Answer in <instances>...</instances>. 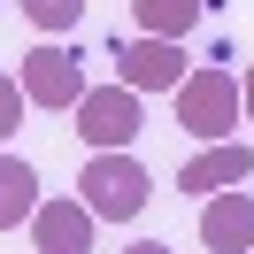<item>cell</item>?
Returning <instances> with one entry per match:
<instances>
[{"label": "cell", "instance_id": "14", "mask_svg": "<svg viewBox=\"0 0 254 254\" xmlns=\"http://www.w3.org/2000/svg\"><path fill=\"white\" fill-rule=\"evenodd\" d=\"M239 93H247V116H254V69H247V77H239Z\"/></svg>", "mask_w": 254, "mask_h": 254}, {"label": "cell", "instance_id": "10", "mask_svg": "<svg viewBox=\"0 0 254 254\" xmlns=\"http://www.w3.org/2000/svg\"><path fill=\"white\" fill-rule=\"evenodd\" d=\"M131 16H139L146 39H185L200 23V0H131Z\"/></svg>", "mask_w": 254, "mask_h": 254}, {"label": "cell", "instance_id": "6", "mask_svg": "<svg viewBox=\"0 0 254 254\" xmlns=\"http://www.w3.org/2000/svg\"><path fill=\"white\" fill-rule=\"evenodd\" d=\"M247 177H254V154L239 139H216V146H200V154H185L177 185H185V200H192V192L208 200V192H231V185H247Z\"/></svg>", "mask_w": 254, "mask_h": 254}, {"label": "cell", "instance_id": "12", "mask_svg": "<svg viewBox=\"0 0 254 254\" xmlns=\"http://www.w3.org/2000/svg\"><path fill=\"white\" fill-rule=\"evenodd\" d=\"M23 108H31V100H23V85L8 77V69H0V146H8V131L23 124Z\"/></svg>", "mask_w": 254, "mask_h": 254}, {"label": "cell", "instance_id": "2", "mask_svg": "<svg viewBox=\"0 0 254 254\" xmlns=\"http://www.w3.org/2000/svg\"><path fill=\"white\" fill-rule=\"evenodd\" d=\"M146 192H154V177L139 170V154H131V146L93 154V162H85V177H77V200L93 208L100 223H131V216L146 208Z\"/></svg>", "mask_w": 254, "mask_h": 254}, {"label": "cell", "instance_id": "13", "mask_svg": "<svg viewBox=\"0 0 254 254\" xmlns=\"http://www.w3.org/2000/svg\"><path fill=\"white\" fill-rule=\"evenodd\" d=\"M124 254H170V239H139V247H124Z\"/></svg>", "mask_w": 254, "mask_h": 254}, {"label": "cell", "instance_id": "3", "mask_svg": "<svg viewBox=\"0 0 254 254\" xmlns=\"http://www.w3.org/2000/svg\"><path fill=\"white\" fill-rule=\"evenodd\" d=\"M69 116H77L69 131H77L93 154H116V146H131V139H139V124H146V116H139V93H131L124 77H116V85H85V100H77Z\"/></svg>", "mask_w": 254, "mask_h": 254}, {"label": "cell", "instance_id": "1", "mask_svg": "<svg viewBox=\"0 0 254 254\" xmlns=\"http://www.w3.org/2000/svg\"><path fill=\"white\" fill-rule=\"evenodd\" d=\"M170 100H177V124H185L200 146L231 139V131H239V116H247V93H239V77H231V69H192V77L177 85Z\"/></svg>", "mask_w": 254, "mask_h": 254}, {"label": "cell", "instance_id": "5", "mask_svg": "<svg viewBox=\"0 0 254 254\" xmlns=\"http://www.w3.org/2000/svg\"><path fill=\"white\" fill-rule=\"evenodd\" d=\"M116 77H124L131 93H177L192 69H185V47H177V39H146L139 31L124 54H116Z\"/></svg>", "mask_w": 254, "mask_h": 254}, {"label": "cell", "instance_id": "4", "mask_svg": "<svg viewBox=\"0 0 254 254\" xmlns=\"http://www.w3.org/2000/svg\"><path fill=\"white\" fill-rule=\"evenodd\" d=\"M16 85H23V100H31V108H77L85 100V62L69 47H31L23 54V69H16Z\"/></svg>", "mask_w": 254, "mask_h": 254}, {"label": "cell", "instance_id": "7", "mask_svg": "<svg viewBox=\"0 0 254 254\" xmlns=\"http://www.w3.org/2000/svg\"><path fill=\"white\" fill-rule=\"evenodd\" d=\"M200 247L208 254H254V192H208L200 208Z\"/></svg>", "mask_w": 254, "mask_h": 254}, {"label": "cell", "instance_id": "11", "mask_svg": "<svg viewBox=\"0 0 254 254\" xmlns=\"http://www.w3.org/2000/svg\"><path fill=\"white\" fill-rule=\"evenodd\" d=\"M23 16H31L39 31H69V23L85 16V0H23Z\"/></svg>", "mask_w": 254, "mask_h": 254}, {"label": "cell", "instance_id": "8", "mask_svg": "<svg viewBox=\"0 0 254 254\" xmlns=\"http://www.w3.org/2000/svg\"><path fill=\"white\" fill-rule=\"evenodd\" d=\"M93 208L85 200H39V216H31V247L39 254H93Z\"/></svg>", "mask_w": 254, "mask_h": 254}, {"label": "cell", "instance_id": "9", "mask_svg": "<svg viewBox=\"0 0 254 254\" xmlns=\"http://www.w3.org/2000/svg\"><path fill=\"white\" fill-rule=\"evenodd\" d=\"M39 216V170L16 154H0V231H16V223Z\"/></svg>", "mask_w": 254, "mask_h": 254}]
</instances>
